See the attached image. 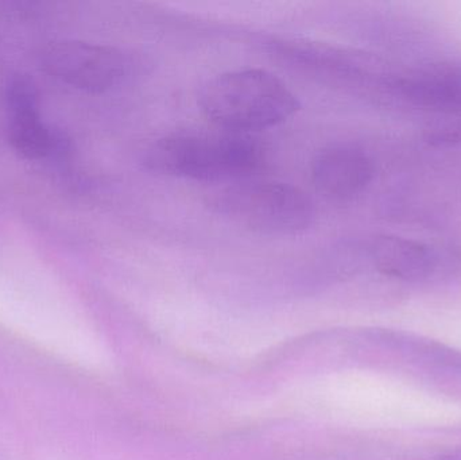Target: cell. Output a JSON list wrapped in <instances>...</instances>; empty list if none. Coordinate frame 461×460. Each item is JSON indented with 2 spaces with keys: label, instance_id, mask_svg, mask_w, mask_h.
<instances>
[{
  "label": "cell",
  "instance_id": "5",
  "mask_svg": "<svg viewBox=\"0 0 461 460\" xmlns=\"http://www.w3.org/2000/svg\"><path fill=\"white\" fill-rule=\"evenodd\" d=\"M374 173L370 157L354 146H327L312 161L314 188L333 202H346L362 194L373 181Z\"/></svg>",
  "mask_w": 461,
  "mask_h": 460
},
{
  "label": "cell",
  "instance_id": "1",
  "mask_svg": "<svg viewBox=\"0 0 461 460\" xmlns=\"http://www.w3.org/2000/svg\"><path fill=\"white\" fill-rule=\"evenodd\" d=\"M265 162L266 149L258 138L221 129L165 135L142 156L149 172L203 183L249 180Z\"/></svg>",
  "mask_w": 461,
  "mask_h": 460
},
{
  "label": "cell",
  "instance_id": "7",
  "mask_svg": "<svg viewBox=\"0 0 461 460\" xmlns=\"http://www.w3.org/2000/svg\"><path fill=\"white\" fill-rule=\"evenodd\" d=\"M8 140L19 156L32 161L53 154L64 156L69 150V140L43 123L40 110L11 113Z\"/></svg>",
  "mask_w": 461,
  "mask_h": 460
},
{
  "label": "cell",
  "instance_id": "8",
  "mask_svg": "<svg viewBox=\"0 0 461 460\" xmlns=\"http://www.w3.org/2000/svg\"><path fill=\"white\" fill-rule=\"evenodd\" d=\"M368 253L379 269L394 275L422 272L429 264L425 248L397 238H378L371 243Z\"/></svg>",
  "mask_w": 461,
  "mask_h": 460
},
{
  "label": "cell",
  "instance_id": "4",
  "mask_svg": "<svg viewBox=\"0 0 461 460\" xmlns=\"http://www.w3.org/2000/svg\"><path fill=\"white\" fill-rule=\"evenodd\" d=\"M41 62L49 75L92 94L121 86L132 69L131 59L121 49L81 41L50 43L42 51Z\"/></svg>",
  "mask_w": 461,
  "mask_h": 460
},
{
  "label": "cell",
  "instance_id": "2",
  "mask_svg": "<svg viewBox=\"0 0 461 460\" xmlns=\"http://www.w3.org/2000/svg\"><path fill=\"white\" fill-rule=\"evenodd\" d=\"M199 105L218 129L244 134L279 126L301 107L289 86L263 69H239L215 76L203 86Z\"/></svg>",
  "mask_w": 461,
  "mask_h": 460
},
{
  "label": "cell",
  "instance_id": "3",
  "mask_svg": "<svg viewBox=\"0 0 461 460\" xmlns=\"http://www.w3.org/2000/svg\"><path fill=\"white\" fill-rule=\"evenodd\" d=\"M211 207L230 223L268 237H293L313 226V200L298 186L279 181H238L219 191Z\"/></svg>",
  "mask_w": 461,
  "mask_h": 460
},
{
  "label": "cell",
  "instance_id": "6",
  "mask_svg": "<svg viewBox=\"0 0 461 460\" xmlns=\"http://www.w3.org/2000/svg\"><path fill=\"white\" fill-rule=\"evenodd\" d=\"M390 86L413 104L461 111V69L435 68L397 78Z\"/></svg>",
  "mask_w": 461,
  "mask_h": 460
}]
</instances>
